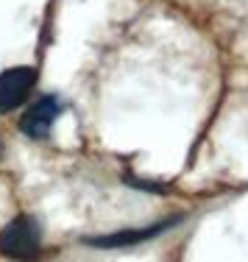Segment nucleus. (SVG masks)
<instances>
[{"label":"nucleus","instance_id":"3","mask_svg":"<svg viewBox=\"0 0 248 262\" xmlns=\"http://www.w3.org/2000/svg\"><path fill=\"white\" fill-rule=\"evenodd\" d=\"M56 117H59V101L53 95H45L36 103H31L28 112L20 117V131L34 137V140H42V137L51 134Z\"/></svg>","mask_w":248,"mask_h":262},{"label":"nucleus","instance_id":"1","mask_svg":"<svg viewBox=\"0 0 248 262\" xmlns=\"http://www.w3.org/2000/svg\"><path fill=\"white\" fill-rule=\"evenodd\" d=\"M42 234L34 217L20 215L0 232V257H9L17 262H31L39 254Z\"/></svg>","mask_w":248,"mask_h":262},{"label":"nucleus","instance_id":"2","mask_svg":"<svg viewBox=\"0 0 248 262\" xmlns=\"http://www.w3.org/2000/svg\"><path fill=\"white\" fill-rule=\"evenodd\" d=\"M34 84H36L34 67H11V70L0 73V115L26 103Z\"/></svg>","mask_w":248,"mask_h":262}]
</instances>
